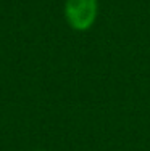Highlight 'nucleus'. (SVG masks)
<instances>
[{
    "mask_svg": "<svg viewBox=\"0 0 150 151\" xmlns=\"http://www.w3.org/2000/svg\"><path fill=\"white\" fill-rule=\"evenodd\" d=\"M37 151H44V150H37Z\"/></svg>",
    "mask_w": 150,
    "mask_h": 151,
    "instance_id": "obj_2",
    "label": "nucleus"
},
{
    "mask_svg": "<svg viewBox=\"0 0 150 151\" xmlns=\"http://www.w3.org/2000/svg\"><path fill=\"white\" fill-rule=\"evenodd\" d=\"M99 16V0H65V19L71 29L86 32Z\"/></svg>",
    "mask_w": 150,
    "mask_h": 151,
    "instance_id": "obj_1",
    "label": "nucleus"
}]
</instances>
